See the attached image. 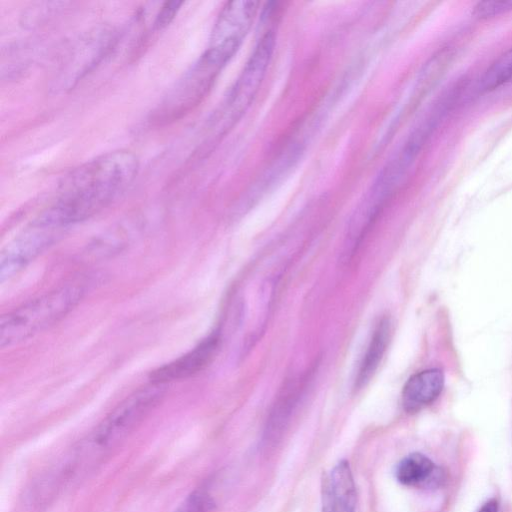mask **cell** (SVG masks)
<instances>
[{"label": "cell", "instance_id": "obj_1", "mask_svg": "<svg viewBox=\"0 0 512 512\" xmlns=\"http://www.w3.org/2000/svg\"><path fill=\"white\" fill-rule=\"evenodd\" d=\"M138 167L136 155L123 149L90 160L64 178L59 199L35 221L61 230L93 216L132 182Z\"/></svg>", "mask_w": 512, "mask_h": 512}, {"label": "cell", "instance_id": "obj_2", "mask_svg": "<svg viewBox=\"0 0 512 512\" xmlns=\"http://www.w3.org/2000/svg\"><path fill=\"white\" fill-rule=\"evenodd\" d=\"M164 385L153 383L121 402L70 455L68 466L77 475L116 446L158 403Z\"/></svg>", "mask_w": 512, "mask_h": 512}, {"label": "cell", "instance_id": "obj_3", "mask_svg": "<svg viewBox=\"0 0 512 512\" xmlns=\"http://www.w3.org/2000/svg\"><path fill=\"white\" fill-rule=\"evenodd\" d=\"M84 294L82 284H67L3 315L0 346L18 345L51 327L72 311Z\"/></svg>", "mask_w": 512, "mask_h": 512}, {"label": "cell", "instance_id": "obj_4", "mask_svg": "<svg viewBox=\"0 0 512 512\" xmlns=\"http://www.w3.org/2000/svg\"><path fill=\"white\" fill-rule=\"evenodd\" d=\"M257 1H230L215 22L203 56L222 69L235 55L248 34L258 11Z\"/></svg>", "mask_w": 512, "mask_h": 512}, {"label": "cell", "instance_id": "obj_5", "mask_svg": "<svg viewBox=\"0 0 512 512\" xmlns=\"http://www.w3.org/2000/svg\"><path fill=\"white\" fill-rule=\"evenodd\" d=\"M274 45L275 35L271 30L259 39L227 97L223 112L228 115L229 122L240 117L255 97L266 74Z\"/></svg>", "mask_w": 512, "mask_h": 512}, {"label": "cell", "instance_id": "obj_6", "mask_svg": "<svg viewBox=\"0 0 512 512\" xmlns=\"http://www.w3.org/2000/svg\"><path fill=\"white\" fill-rule=\"evenodd\" d=\"M59 231L34 221L10 241L0 255L1 281L10 279L40 255L52 244Z\"/></svg>", "mask_w": 512, "mask_h": 512}, {"label": "cell", "instance_id": "obj_7", "mask_svg": "<svg viewBox=\"0 0 512 512\" xmlns=\"http://www.w3.org/2000/svg\"><path fill=\"white\" fill-rule=\"evenodd\" d=\"M219 345V334L214 333L210 335L193 350L155 370L151 374L153 383L165 384L199 373L213 361Z\"/></svg>", "mask_w": 512, "mask_h": 512}, {"label": "cell", "instance_id": "obj_8", "mask_svg": "<svg viewBox=\"0 0 512 512\" xmlns=\"http://www.w3.org/2000/svg\"><path fill=\"white\" fill-rule=\"evenodd\" d=\"M219 71L201 56L198 63L184 76L170 96L166 103L168 113L177 114L196 104L206 94Z\"/></svg>", "mask_w": 512, "mask_h": 512}, {"label": "cell", "instance_id": "obj_9", "mask_svg": "<svg viewBox=\"0 0 512 512\" xmlns=\"http://www.w3.org/2000/svg\"><path fill=\"white\" fill-rule=\"evenodd\" d=\"M356 488L347 461L342 460L326 475L322 486V512H355Z\"/></svg>", "mask_w": 512, "mask_h": 512}, {"label": "cell", "instance_id": "obj_10", "mask_svg": "<svg viewBox=\"0 0 512 512\" xmlns=\"http://www.w3.org/2000/svg\"><path fill=\"white\" fill-rule=\"evenodd\" d=\"M444 374L438 368L422 370L412 375L402 390V406L407 413H416L433 403L444 387Z\"/></svg>", "mask_w": 512, "mask_h": 512}, {"label": "cell", "instance_id": "obj_11", "mask_svg": "<svg viewBox=\"0 0 512 512\" xmlns=\"http://www.w3.org/2000/svg\"><path fill=\"white\" fill-rule=\"evenodd\" d=\"M391 321L383 317L376 324L354 379V389L365 387L377 371L391 339Z\"/></svg>", "mask_w": 512, "mask_h": 512}, {"label": "cell", "instance_id": "obj_12", "mask_svg": "<svg viewBox=\"0 0 512 512\" xmlns=\"http://www.w3.org/2000/svg\"><path fill=\"white\" fill-rule=\"evenodd\" d=\"M434 469V463L427 456L412 453L399 462L395 476L403 485L419 486L430 479Z\"/></svg>", "mask_w": 512, "mask_h": 512}, {"label": "cell", "instance_id": "obj_13", "mask_svg": "<svg viewBox=\"0 0 512 512\" xmlns=\"http://www.w3.org/2000/svg\"><path fill=\"white\" fill-rule=\"evenodd\" d=\"M512 80V48L501 55L485 72L482 87L492 91Z\"/></svg>", "mask_w": 512, "mask_h": 512}, {"label": "cell", "instance_id": "obj_14", "mask_svg": "<svg viewBox=\"0 0 512 512\" xmlns=\"http://www.w3.org/2000/svg\"><path fill=\"white\" fill-rule=\"evenodd\" d=\"M512 10V1L511 0H502V1H481L478 2L473 9L474 17L478 19H489L495 16L505 14L508 11Z\"/></svg>", "mask_w": 512, "mask_h": 512}, {"label": "cell", "instance_id": "obj_15", "mask_svg": "<svg viewBox=\"0 0 512 512\" xmlns=\"http://www.w3.org/2000/svg\"><path fill=\"white\" fill-rule=\"evenodd\" d=\"M182 5L181 1H167L161 7V10L157 14L154 26L156 29L160 30L169 25V23L174 19L176 13L178 12L180 6Z\"/></svg>", "mask_w": 512, "mask_h": 512}, {"label": "cell", "instance_id": "obj_16", "mask_svg": "<svg viewBox=\"0 0 512 512\" xmlns=\"http://www.w3.org/2000/svg\"><path fill=\"white\" fill-rule=\"evenodd\" d=\"M209 505L204 493L193 494L178 512H205Z\"/></svg>", "mask_w": 512, "mask_h": 512}, {"label": "cell", "instance_id": "obj_17", "mask_svg": "<svg viewBox=\"0 0 512 512\" xmlns=\"http://www.w3.org/2000/svg\"><path fill=\"white\" fill-rule=\"evenodd\" d=\"M478 512H498V503L495 499H491L484 503Z\"/></svg>", "mask_w": 512, "mask_h": 512}]
</instances>
